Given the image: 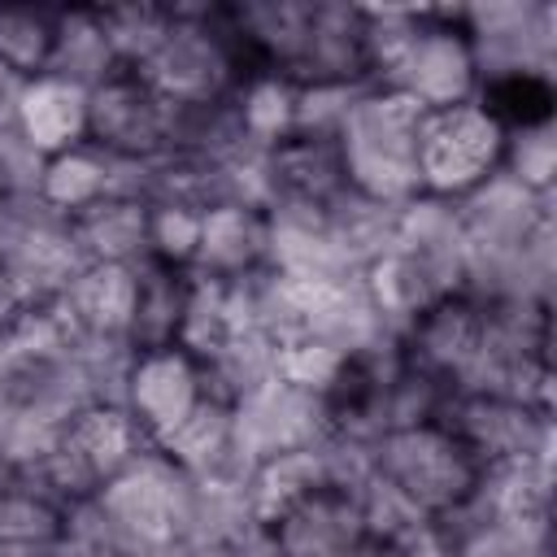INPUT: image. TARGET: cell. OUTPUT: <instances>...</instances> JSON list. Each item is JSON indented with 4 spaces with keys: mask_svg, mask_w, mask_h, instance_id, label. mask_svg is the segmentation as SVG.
<instances>
[{
    "mask_svg": "<svg viewBox=\"0 0 557 557\" xmlns=\"http://www.w3.org/2000/svg\"><path fill=\"white\" fill-rule=\"evenodd\" d=\"M248 70L257 65L235 39L226 4H170V26L157 52L131 74L174 109H205L231 100Z\"/></svg>",
    "mask_w": 557,
    "mask_h": 557,
    "instance_id": "6da1fadb",
    "label": "cell"
},
{
    "mask_svg": "<svg viewBox=\"0 0 557 557\" xmlns=\"http://www.w3.org/2000/svg\"><path fill=\"white\" fill-rule=\"evenodd\" d=\"M426 109L409 96L366 83L335 135L344 178L352 191L379 205H405L418 196V126Z\"/></svg>",
    "mask_w": 557,
    "mask_h": 557,
    "instance_id": "7a4b0ae2",
    "label": "cell"
},
{
    "mask_svg": "<svg viewBox=\"0 0 557 557\" xmlns=\"http://www.w3.org/2000/svg\"><path fill=\"white\" fill-rule=\"evenodd\" d=\"M191 492L196 483L157 444H148L96 492V505L126 553L165 557L187 540Z\"/></svg>",
    "mask_w": 557,
    "mask_h": 557,
    "instance_id": "3957f363",
    "label": "cell"
},
{
    "mask_svg": "<svg viewBox=\"0 0 557 557\" xmlns=\"http://www.w3.org/2000/svg\"><path fill=\"white\" fill-rule=\"evenodd\" d=\"M374 474L405 492L426 518H444L461 509L483 479L474 453L435 418L400 431H383L374 440Z\"/></svg>",
    "mask_w": 557,
    "mask_h": 557,
    "instance_id": "277c9868",
    "label": "cell"
},
{
    "mask_svg": "<svg viewBox=\"0 0 557 557\" xmlns=\"http://www.w3.org/2000/svg\"><path fill=\"white\" fill-rule=\"evenodd\" d=\"M457 22L479 65V91L500 83L540 78L557 70V4L553 0H487L457 4Z\"/></svg>",
    "mask_w": 557,
    "mask_h": 557,
    "instance_id": "5b68a950",
    "label": "cell"
},
{
    "mask_svg": "<svg viewBox=\"0 0 557 557\" xmlns=\"http://www.w3.org/2000/svg\"><path fill=\"white\" fill-rule=\"evenodd\" d=\"M505 126L483 100L435 109L418 126V191L461 200L500 170Z\"/></svg>",
    "mask_w": 557,
    "mask_h": 557,
    "instance_id": "8992f818",
    "label": "cell"
},
{
    "mask_svg": "<svg viewBox=\"0 0 557 557\" xmlns=\"http://www.w3.org/2000/svg\"><path fill=\"white\" fill-rule=\"evenodd\" d=\"M0 265L9 270L26 305H52L87 261L74 244L70 218L48 209L39 196H22V200H4Z\"/></svg>",
    "mask_w": 557,
    "mask_h": 557,
    "instance_id": "52a82bcc",
    "label": "cell"
},
{
    "mask_svg": "<svg viewBox=\"0 0 557 557\" xmlns=\"http://www.w3.org/2000/svg\"><path fill=\"white\" fill-rule=\"evenodd\" d=\"M383 87L409 96L426 113L470 104L479 100V65L470 52V39L457 22V9H422V26L396 70L383 78Z\"/></svg>",
    "mask_w": 557,
    "mask_h": 557,
    "instance_id": "ba28073f",
    "label": "cell"
},
{
    "mask_svg": "<svg viewBox=\"0 0 557 557\" xmlns=\"http://www.w3.org/2000/svg\"><path fill=\"white\" fill-rule=\"evenodd\" d=\"M178 109L139 74L117 70L87 91V144L126 161H165L174 152Z\"/></svg>",
    "mask_w": 557,
    "mask_h": 557,
    "instance_id": "9c48e42d",
    "label": "cell"
},
{
    "mask_svg": "<svg viewBox=\"0 0 557 557\" xmlns=\"http://www.w3.org/2000/svg\"><path fill=\"white\" fill-rule=\"evenodd\" d=\"M440 422L474 453L483 470L509 461H553V413L505 396H453Z\"/></svg>",
    "mask_w": 557,
    "mask_h": 557,
    "instance_id": "30bf717a",
    "label": "cell"
},
{
    "mask_svg": "<svg viewBox=\"0 0 557 557\" xmlns=\"http://www.w3.org/2000/svg\"><path fill=\"white\" fill-rule=\"evenodd\" d=\"M231 413H235V435L252 453V461L292 453V448H313L335 426V409L326 396L292 387L283 379L261 383L257 392L235 400Z\"/></svg>",
    "mask_w": 557,
    "mask_h": 557,
    "instance_id": "8fae6325",
    "label": "cell"
},
{
    "mask_svg": "<svg viewBox=\"0 0 557 557\" xmlns=\"http://www.w3.org/2000/svg\"><path fill=\"white\" fill-rule=\"evenodd\" d=\"M200 400H205L200 361L187 357L178 344L135 352L122 387V409L135 418L148 444H161Z\"/></svg>",
    "mask_w": 557,
    "mask_h": 557,
    "instance_id": "7c38bea8",
    "label": "cell"
},
{
    "mask_svg": "<svg viewBox=\"0 0 557 557\" xmlns=\"http://www.w3.org/2000/svg\"><path fill=\"white\" fill-rule=\"evenodd\" d=\"M483 331H487V309L470 296H448L431 309H422L405 335H400V352L413 370L431 374L435 383H444L448 392L457 387V379L470 370L479 344H483Z\"/></svg>",
    "mask_w": 557,
    "mask_h": 557,
    "instance_id": "4fadbf2b",
    "label": "cell"
},
{
    "mask_svg": "<svg viewBox=\"0 0 557 557\" xmlns=\"http://www.w3.org/2000/svg\"><path fill=\"white\" fill-rule=\"evenodd\" d=\"M265 531L278 557H357L366 544L357 496L339 487H318Z\"/></svg>",
    "mask_w": 557,
    "mask_h": 557,
    "instance_id": "5bb4252c",
    "label": "cell"
},
{
    "mask_svg": "<svg viewBox=\"0 0 557 557\" xmlns=\"http://www.w3.org/2000/svg\"><path fill=\"white\" fill-rule=\"evenodd\" d=\"M278 74H287L296 87L370 83L361 52V4H313L305 39Z\"/></svg>",
    "mask_w": 557,
    "mask_h": 557,
    "instance_id": "9a60e30c",
    "label": "cell"
},
{
    "mask_svg": "<svg viewBox=\"0 0 557 557\" xmlns=\"http://www.w3.org/2000/svg\"><path fill=\"white\" fill-rule=\"evenodd\" d=\"M270 265V226L257 205H213L200 218V248L191 274L205 278H244Z\"/></svg>",
    "mask_w": 557,
    "mask_h": 557,
    "instance_id": "2e32d148",
    "label": "cell"
},
{
    "mask_svg": "<svg viewBox=\"0 0 557 557\" xmlns=\"http://www.w3.org/2000/svg\"><path fill=\"white\" fill-rule=\"evenodd\" d=\"M13 122L39 157L70 152L87 144V91L57 74H35L17 91Z\"/></svg>",
    "mask_w": 557,
    "mask_h": 557,
    "instance_id": "e0dca14e",
    "label": "cell"
},
{
    "mask_svg": "<svg viewBox=\"0 0 557 557\" xmlns=\"http://www.w3.org/2000/svg\"><path fill=\"white\" fill-rule=\"evenodd\" d=\"M135 265H83L57 296L78 339H126L135 313ZM131 344V339H126Z\"/></svg>",
    "mask_w": 557,
    "mask_h": 557,
    "instance_id": "ac0fdd59",
    "label": "cell"
},
{
    "mask_svg": "<svg viewBox=\"0 0 557 557\" xmlns=\"http://www.w3.org/2000/svg\"><path fill=\"white\" fill-rule=\"evenodd\" d=\"M265 178H270V200H296V205H331L348 187L335 139H313V135H287L283 144H274L265 157Z\"/></svg>",
    "mask_w": 557,
    "mask_h": 557,
    "instance_id": "d6986e66",
    "label": "cell"
},
{
    "mask_svg": "<svg viewBox=\"0 0 557 557\" xmlns=\"http://www.w3.org/2000/svg\"><path fill=\"white\" fill-rule=\"evenodd\" d=\"M74 244L87 265H139L148 261V200L104 196L70 218Z\"/></svg>",
    "mask_w": 557,
    "mask_h": 557,
    "instance_id": "ffe728a7",
    "label": "cell"
},
{
    "mask_svg": "<svg viewBox=\"0 0 557 557\" xmlns=\"http://www.w3.org/2000/svg\"><path fill=\"white\" fill-rule=\"evenodd\" d=\"M65 453L104 487L139 448H148L144 431L122 405H87L61 426Z\"/></svg>",
    "mask_w": 557,
    "mask_h": 557,
    "instance_id": "44dd1931",
    "label": "cell"
},
{
    "mask_svg": "<svg viewBox=\"0 0 557 557\" xmlns=\"http://www.w3.org/2000/svg\"><path fill=\"white\" fill-rule=\"evenodd\" d=\"M318 487H326V466H322V448H292V453H274L261 457L252 479H248V509L261 527L278 522L292 505H300L305 496H313Z\"/></svg>",
    "mask_w": 557,
    "mask_h": 557,
    "instance_id": "7402d4cb",
    "label": "cell"
},
{
    "mask_svg": "<svg viewBox=\"0 0 557 557\" xmlns=\"http://www.w3.org/2000/svg\"><path fill=\"white\" fill-rule=\"evenodd\" d=\"M44 74L78 83L83 91H91L109 74H117L113 48L100 26V9H57V39H52V57H48Z\"/></svg>",
    "mask_w": 557,
    "mask_h": 557,
    "instance_id": "603a6c76",
    "label": "cell"
},
{
    "mask_svg": "<svg viewBox=\"0 0 557 557\" xmlns=\"http://www.w3.org/2000/svg\"><path fill=\"white\" fill-rule=\"evenodd\" d=\"M135 313H131V348H170L178 339L183 322V300H187V270H170L161 261H139L135 265Z\"/></svg>",
    "mask_w": 557,
    "mask_h": 557,
    "instance_id": "cb8c5ba5",
    "label": "cell"
},
{
    "mask_svg": "<svg viewBox=\"0 0 557 557\" xmlns=\"http://www.w3.org/2000/svg\"><path fill=\"white\" fill-rule=\"evenodd\" d=\"M231 109L257 148H274L296 131V83L270 65H257L235 87Z\"/></svg>",
    "mask_w": 557,
    "mask_h": 557,
    "instance_id": "d4e9b609",
    "label": "cell"
},
{
    "mask_svg": "<svg viewBox=\"0 0 557 557\" xmlns=\"http://www.w3.org/2000/svg\"><path fill=\"white\" fill-rule=\"evenodd\" d=\"M326 231L335 252L361 274L387 244L396 231V205H379L352 187H344L331 205H326Z\"/></svg>",
    "mask_w": 557,
    "mask_h": 557,
    "instance_id": "484cf974",
    "label": "cell"
},
{
    "mask_svg": "<svg viewBox=\"0 0 557 557\" xmlns=\"http://www.w3.org/2000/svg\"><path fill=\"white\" fill-rule=\"evenodd\" d=\"M65 540V509L17 474L0 487V548H61Z\"/></svg>",
    "mask_w": 557,
    "mask_h": 557,
    "instance_id": "4316f807",
    "label": "cell"
},
{
    "mask_svg": "<svg viewBox=\"0 0 557 557\" xmlns=\"http://www.w3.org/2000/svg\"><path fill=\"white\" fill-rule=\"evenodd\" d=\"M35 196H39L48 209H57L61 218H74V213H83L87 205L104 200V196H109V161H104V152L91 148V144H78V148H70V152L48 157Z\"/></svg>",
    "mask_w": 557,
    "mask_h": 557,
    "instance_id": "83f0119b",
    "label": "cell"
},
{
    "mask_svg": "<svg viewBox=\"0 0 557 557\" xmlns=\"http://www.w3.org/2000/svg\"><path fill=\"white\" fill-rule=\"evenodd\" d=\"M57 39V9L39 4H0V65L17 78H35L48 70Z\"/></svg>",
    "mask_w": 557,
    "mask_h": 557,
    "instance_id": "f1b7e54d",
    "label": "cell"
},
{
    "mask_svg": "<svg viewBox=\"0 0 557 557\" xmlns=\"http://www.w3.org/2000/svg\"><path fill=\"white\" fill-rule=\"evenodd\" d=\"M348 366L352 361L335 344H326L322 335H309V331L287 335V339L274 344V379H283L292 387H305V392H318L326 400L344 383Z\"/></svg>",
    "mask_w": 557,
    "mask_h": 557,
    "instance_id": "f546056e",
    "label": "cell"
},
{
    "mask_svg": "<svg viewBox=\"0 0 557 557\" xmlns=\"http://www.w3.org/2000/svg\"><path fill=\"white\" fill-rule=\"evenodd\" d=\"M500 170L513 183H522L527 191L553 196V183H557V122L553 117H535V122L505 126Z\"/></svg>",
    "mask_w": 557,
    "mask_h": 557,
    "instance_id": "4dcf8cb0",
    "label": "cell"
},
{
    "mask_svg": "<svg viewBox=\"0 0 557 557\" xmlns=\"http://www.w3.org/2000/svg\"><path fill=\"white\" fill-rule=\"evenodd\" d=\"M422 26V9L409 4H361V52L370 83H383Z\"/></svg>",
    "mask_w": 557,
    "mask_h": 557,
    "instance_id": "1f68e13d",
    "label": "cell"
},
{
    "mask_svg": "<svg viewBox=\"0 0 557 557\" xmlns=\"http://www.w3.org/2000/svg\"><path fill=\"white\" fill-rule=\"evenodd\" d=\"M100 26H104L117 70H139L157 52L170 26V4H104Z\"/></svg>",
    "mask_w": 557,
    "mask_h": 557,
    "instance_id": "d6a6232c",
    "label": "cell"
},
{
    "mask_svg": "<svg viewBox=\"0 0 557 557\" xmlns=\"http://www.w3.org/2000/svg\"><path fill=\"white\" fill-rule=\"evenodd\" d=\"M200 218L205 209L187 200H152L148 205V257L170 270H191L200 248Z\"/></svg>",
    "mask_w": 557,
    "mask_h": 557,
    "instance_id": "836d02e7",
    "label": "cell"
},
{
    "mask_svg": "<svg viewBox=\"0 0 557 557\" xmlns=\"http://www.w3.org/2000/svg\"><path fill=\"white\" fill-rule=\"evenodd\" d=\"M361 87L366 83H313V87H296V131L292 135L335 139Z\"/></svg>",
    "mask_w": 557,
    "mask_h": 557,
    "instance_id": "e575fe53",
    "label": "cell"
},
{
    "mask_svg": "<svg viewBox=\"0 0 557 557\" xmlns=\"http://www.w3.org/2000/svg\"><path fill=\"white\" fill-rule=\"evenodd\" d=\"M44 161L17 131L13 117H0V200H22L39 191L44 178Z\"/></svg>",
    "mask_w": 557,
    "mask_h": 557,
    "instance_id": "d590c367",
    "label": "cell"
},
{
    "mask_svg": "<svg viewBox=\"0 0 557 557\" xmlns=\"http://www.w3.org/2000/svg\"><path fill=\"white\" fill-rule=\"evenodd\" d=\"M26 309V300H22V292L13 287V278H9V270L0 265V335L17 322V313Z\"/></svg>",
    "mask_w": 557,
    "mask_h": 557,
    "instance_id": "8d00e7d4",
    "label": "cell"
},
{
    "mask_svg": "<svg viewBox=\"0 0 557 557\" xmlns=\"http://www.w3.org/2000/svg\"><path fill=\"white\" fill-rule=\"evenodd\" d=\"M165 557H239L235 544H178Z\"/></svg>",
    "mask_w": 557,
    "mask_h": 557,
    "instance_id": "74e56055",
    "label": "cell"
},
{
    "mask_svg": "<svg viewBox=\"0 0 557 557\" xmlns=\"http://www.w3.org/2000/svg\"><path fill=\"white\" fill-rule=\"evenodd\" d=\"M61 557H135V553L113 548V544H65L61 540Z\"/></svg>",
    "mask_w": 557,
    "mask_h": 557,
    "instance_id": "f35d334b",
    "label": "cell"
},
{
    "mask_svg": "<svg viewBox=\"0 0 557 557\" xmlns=\"http://www.w3.org/2000/svg\"><path fill=\"white\" fill-rule=\"evenodd\" d=\"M357 557H400V553H396V548H387V544H374V540H366Z\"/></svg>",
    "mask_w": 557,
    "mask_h": 557,
    "instance_id": "ab89813d",
    "label": "cell"
},
{
    "mask_svg": "<svg viewBox=\"0 0 557 557\" xmlns=\"http://www.w3.org/2000/svg\"><path fill=\"white\" fill-rule=\"evenodd\" d=\"M0 218H4V200H0Z\"/></svg>",
    "mask_w": 557,
    "mask_h": 557,
    "instance_id": "60d3db41",
    "label": "cell"
}]
</instances>
